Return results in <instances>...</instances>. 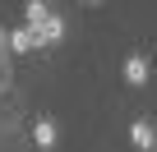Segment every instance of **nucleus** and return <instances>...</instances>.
<instances>
[{
  "label": "nucleus",
  "mask_w": 157,
  "mask_h": 152,
  "mask_svg": "<svg viewBox=\"0 0 157 152\" xmlns=\"http://www.w3.org/2000/svg\"><path fill=\"white\" fill-rule=\"evenodd\" d=\"M148 79H152V60H148V55H139V51H134V55H125V83H129V88H143Z\"/></svg>",
  "instance_id": "obj_1"
},
{
  "label": "nucleus",
  "mask_w": 157,
  "mask_h": 152,
  "mask_svg": "<svg viewBox=\"0 0 157 152\" xmlns=\"http://www.w3.org/2000/svg\"><path fill=\"white\" fill-rule=\"evenodd\" d=\"M46 14H51V5H46V0H28V5H23V19H28L33 28H37V23L46 19Z\"/></svg>",
  "instance_id": "obj_6"
},
{
  "label": "nucleus",
  "mask_w": 157,
  "mask_h": 152,
  "mask_svg": "<svg viewBox=\"0 0 157 152\" xmlns=\"http://www.w3.org/2000/svg\"><path fill=\"white\" fill-rule=\"evenodd\" d=\"M88 5H97V0H88Z\"/></svg>",
  "instance_id": "obj_8"
},
{
  "label": "nucleus",
  "mask_w": 157,
  "mask_h": 152,
  "mask_svg": "<svg viewBox=\"0 0 157 152\" xmlns=\"http://www.w3.org/2000/svg\"><path fill=\"white\" fill-rule=\"evenodd\" d=\"M0 55H5V32H0Z\"/></svg>",
  "instance_id": "obj_7"
},
{
  "label": "nucleus",
  "mask_w": 157,
  "mask_h": 152,
  "mask_svg": "<svg viewBox=\"0 0 157 152\" xmlns=\"http://www.w3.org/2000/svg\"><path fill=\"white\" fill-rule=\"evenodd\" d=\"M129 143H134L139 152H152V147H157V129H152L148 120H134V124H129Z\"/></svg>",
  "instance_id": "obj_3"
},
{
  "label": "nucleus",
  "mask_w": 157,
  "mask_h": 152,
  "mask_svg": "<svg viewBox=\"0 0 157 152\" xmlns=\"http://www.w3.org/2000/svg\"><path fill=\"white\" fill-rule=\"evenodd\" d=\"M33 32H37V46H56V42H65V19L60 14H46Z\"/></svg>",
  "instance_id": "obj_2"
},
{
  "label": "nucleus",
  "mask_w": 157,
  "mask_h": 152,
  "mask_svg": "<svg viewBox=\"0 0 157 152\" xmlns=\"http://www.w3.org/2000/svg\"><path fill=\"white\" fill-rule=\"evenodd\" d=\"M33 143H37L42 152H46V147H56V143H60V129H56V120H37V124H33Z\"/></svg>",
  "instance_id": "obj_5"
},
{
  "label": "nucleus",
  "mask_w": 157,
  "mask_h": 152,
  "mask_svg": "<svg viewBox=\"0 0 157 152\" xmlns=\"http://www.w3.org/2000/svg\"><path fill=\"white\" fill-rule=\"evenodd\" d=\"M10 51H14V55L37 51V32H33V23H23V28H14V32H10Z\"/></svg>",
  "instance_id": "obj_4"
}]
</instances>
